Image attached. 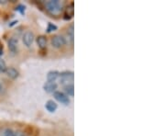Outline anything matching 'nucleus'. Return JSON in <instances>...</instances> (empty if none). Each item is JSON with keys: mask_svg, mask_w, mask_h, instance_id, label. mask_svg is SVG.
<instances>
[{"mask_svg": "<svg viewBox=\"0 0 165 136\" xmlns=\"http://www.w3.org/2000/svg\"><path fill=\"white\" fill-rule=\"evenodd\" d=\"M53 97L56 100H58L59 102L64 104V105H69L70 104V99L69 97L63 93V92H61V91H55L53 93Z\"/></svg>", "mask_w": 165, "mask_h": 136, "instance_id": "7ed1b4c3", "label": "nucleus"}, {"mask_svg": "<svg viewBox=\"0 0 165 136\" xmlns=\"http://www.w3.org/2000/svg\"><path fill=\"white\" fill-rule=\"evenodd\" d=\"M59 77H60V81L62 84L67 83V85H68V82L72 81L74 79V72H72V71L62 72V73H60Z\"/></svg>", "mask_w": 165, "mask_h": 136, "instance_id": "20e7f679", "label": "nucleus"}, {"mask_svg": "<svg viewBox=\"0 0 165 136\" xmlns=\"http://www.w3.org/2000/svg\"><path fill=\"white\" fill-rule=\"evenodd\" d=\"M37 44L38 46L40 48V49H45L46 46H47V38L43 35H40L39 37H37Z\"/></svg>", "mask_w": 165, "mask_h": 136, "instance_id": "9b49d317", "label": "nucleus"}, {"mask_svg": "<svg viewBox=\"0 0 165 136\" xmlns=\"http://www.w3.org/2000/svg\"><path fill=\"white\" fill-rule=\"evenodd\" d=\"M57 26L56 25H54V24H52V23H48V26H47V32H52V31H57Z\"/></svg>", "mask_w": 165, "mask_h": 136, "instance_id": "4468645a", "label": "nucleus"}, {"mask_svg": "<svg viewBox=\"0 0 165 136\" xmlns=\"http://www.w3.org/2000/svg\"><path fill=\"white\" fill-rule=\"evenodd\" d=\"M3 136H15V131L11 129H6L3 131Z\"/></svg>", "mask_w": 165, "mask_h": 136, "instance_id": "2eb2a0df", "label": "nucleus"}, {"mask_svg": "<svg viewBox=\"0 0 165 136\" xmlns=\"http://www.w3.org/2000/svg\"><path fill=\"white\" fill-rule=\"evenodd\" d=\"M16 10H17V11H19L20 13H24L25 12V7L24 6H22V5H19V6H17V8H16Z\"/></svg>", "mask_w": 165, "mask_h": 136, "instance_id": "a211bd4d", "label": "nucleus"}, {"mask_svg": "<svg viewBox=\"0 0 165 136\" xmlns=\"http://www.w3.org/2000/svg\"><path fill=\"white\" fill-rule=\"evenodd\" d=\"M46 8L52 15H58L62 9V5L59 0H51L46 3Z\"/></svg>", "mask_w": 165, "mask_h": 136, "instance_id": "f257e3e1", "label": "nucleus"}, {"mask_svg": "<svg viewBox=\"0 0 165 136\" xmlns=\"http://www.w3.org/2000/svg\"><path fill=\"white\" fill-rule=\"evenodd\" d=\"M7 70V64L3 59H0V71L1 72H6Z\"/></svg>", "mask_w": 165, "mask_h": 136, "instance_id": "f3484780", "label": "nucleus"}, {"mask_svg": "<svg viewBox=\"0 0 165 136\" xmlns=\"http://www.w3.org/2000/svg\"><path fill=\"white\" fill-rule=\"evenodd\" d=\"M52 45L54 48H61L66 44V40L63 36L61 35H56L52 38Z\"/></svg>", "mask_w": 165, "mask_h": 136, "instance_id": "f03ea898", "label": "nucleus"}, {"mask_svg": "<svg viewBox=\"0 0 165 136\" xmlns=\"http://www.w3.org/2000/svg\"><path fill=\"white\" fill-rule=\"evenodd\" d=\"M8 46L9 51L11 53H15L17 52V39H16V38L9 39L8 43Z\"/></svg>", "mask_w": 165, "mask_h": 136, "instance_id": "1a4fd4ad", "label": "nucleus"}, {"mask_svg": "<svg viewBox=\"0 0 165 136\" xmlns=\"http://www.w3.org/2000/svg\"><path fill=\"white\" fill-rule=\"evenodd\" d=\"M68 36L70 37L71 40H74V25H71L70 28L68 29Z\"/></svg>", "mask_w": 165, "mask_h": 136, "instance_id": "dca6fc26", "label": "nucleus"}, {"mask_svg": "<svg viewBox=\"0 0 165 136\" xmlns=\"http://www.w3.org/2000/svg\"><path fill=\"white\" fill-rule=\"evenodd\" d=\"M64 91L65 94L69 97H73L75 95V86L73 84H68L64 86Z\"/></svg>", "mask_w": 165, "mask_h": 136, "instance_id": "ddd939ff", "label": "nucleus"}, {"mask_svg": "<svg viewBox=\"0 0 165 136\" xmlns=\"http://www.w3.org/2000/svg\"><path fill=\"white\" fill-rule=\"evenodd\" d=\"M57 87H58V85L55 82L48 81L43 85V89H44V91L47 93H54L56 91Z\"/></svg>", "mask_w": 165, "mask_h": 136, "instance_id": "423d86ee", "label": "nucleus"}, {"mask_svg": "<svg viewBox=\"0 0 165 136\" xmlns=\"http://www.w3.org/2000/svg\"><path fill=\"white\" fill-rule=\"evenodd\" d=\"M15 136H26L25 133H23L22 131H16L15 132Z\"/></svg>", "mask_w": 165, "mask_h": 136, "instance_id": "6ab92c4d", "label": "nucleus"}, {"mask_svg": "<svg viewBox=\"0 0 165 136\" xmlns=\"http://www.w3.org/2000/svg\"><path fill=\"white\" fill-rule=\"evenodd\" d=\"M34 38L35 37H34L33 32L28 31L24 33V35H23V37H22L23 43H24V45H26L27 47H30V46H31V44L34 41Z\"/></svg>", "mask_w": 165, "mask_h": 136, "instance_id": "39448f33", "label": "nucleus"}, {"mask_svg": "<svg viewBox=\"0 0 165 136\" xmlns=\"http://www.w3.org/2000/svg\"><path fill=\"white\" fill-rule=\"evenodd\" d=\"M0 73H1V71H0Z\"/></svg>", "mask_w": 165, "mask_h": 136, "instance_id": "4be33fe9", "label": "nucleus"}, {"mask_svg": "<svg viewBox=\"0 0 165 136\" xmlns=\"http://www.w3.org/2000/svg\"><path fill=\"white\" fill-rule=\"evenodd\" d=\"M2 89V85H1V83H0V90Z\"/></svg>", "mask_w": 165, "mask_h": 136, "instance_id": "412c9836", "label": "nucleus"}, {"mask_svg": "<svg viewBox=\"0 0 165 136\" xmlns=\"http://www.w3.org/2000/svg\"><path fill=\"white\" fill-rule=\"evenodd\" d=\"M45 108L48 110L49 112H55L56 109L58 108V105L56 102H54L53 100H48L45 104Z\"/></svg>", "mask_w": 165, "mask_h": 136, "instance_id": "9d476101", "label": "nucleus"}, {"mask_svg": "<svg viewBox=\"0 0 165 136\" xmlns=\"http://www.w3.org/2000/svg\"><path fill=\"white\" fill-rule=\"evenodd\" d=\"M7 3L6 0H0V5H5Z\"/></svg>", "mask_w": 165, "mask_h": 136, "instance_id": "aec40b11", "label": "nucleus"}, {"mask_svg": "<svg viewBox=\"0 0 165 136\" xmlns=\"http://www.w3.org/2000/svg\"><path fill=\"white\" fill-rule=\"evenodd\" d=\"M74 14H75V8H74V3L72 2V3H70L68 5V7L66 8V10H65V14H64L63 18L65 20H69V19H71V18H73Z\"/></svg>", "mask_w": 165, "mask_h": 136, "instance_id": "0eeeda50", "label": "nucleus"}, {"mask_svg": "<svg viewBox=\"0 0 165 136\" xmlns=\"http://www.w3.org/2000/svg\"><path fill=\"white\" fill-rule=\"evenodd\" d=\"M6 74L7 76L11 78V79H16L19 76V73L17 69H15L14 67H8L7 68V70H6Z\"/></svg>", "mask_w": 165, "mask_h": 136, "instance_id": "6e6552de", "label": "nucleus"}, {"mask_svg": "<svg viewBox=\"0 0 165 136\" xmlns=\"http://www.w3.org/2000/svg\"><path fill=\"white\" fill-rule=\"evenodd\" d=\"M60 73L56 70H52L47 74V80L50 82H55V80L59 77Z\"/></svg>", "mask_w": 165, "mask_h": 136, "instance_id": "f8f14e48", "label": "nucleus"}]
</instances>
